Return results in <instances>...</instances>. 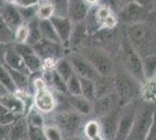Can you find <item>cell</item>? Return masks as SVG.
Instances as JSON below:
<instances>
[{
  "mask_svg": "<svg viewBox=\"0 0 156 140\" xmlns=\"http://www.w3.org/2000/svg\"><path fill=\"white\" fill-rule=\"evenodd\" d=\"M120 48V55H121V61L124 64L126 71L132 77H134L137 82L141 84L146 83L144 74H143V66H142V56L135 49L125 35L119 45Z\"/></svg>",
  "mask_w": 156,
  "mask_h": 140,
  "instance_id": "1",
  "label": "cell"
},
{
  "mask_svg": "<svg viewBox=\"0 0 156 140\" xmlns=\"http://www.w3.org/2000/svg\"><path fill=\"white\" fill-rule=\"evenodd\" d=\"M140 84L141 83L132 77L127 71L115 75L113 85L117 91L118 106L122 109L136 99L137 96L141 93Z\"/></svg>",
  "mask_w": 156,
  "mask_h": 140,
  "instance_id": "2",
  "label": "cell"
},
{
  "mask_svg": "<svg viewBox=\"0 0 156 140\" xmlns=\"http://www.w3.org/2000/svg\"><path fill=\"white\" fill-rule=\"evenodd\" d=\"M79 53H82L89 60L98 74L103 77H112L114 75V64L111 57L104 50L96 47L85 46L80 48Z\"/></svg>",
  "mask_w": 156,
  "mask_h": 140,
  "instance_id": "3",
  "label": "cell"
},
{
  "mask_svg": "<svg viewBox=\"0 0 156 140\" xmlns=\"http://www.w3.org/2000/svg\"><path fill=\"white\" fill-rule=\"evenodd\" d=\"M32 47L43 61V68L48 63H50L52 67H55V63L59 59L66 56L68 53L70 52L68 50L69 47L63 45L62 42H55V41L46 40V39H42L40 42Z\"/></svg>",
  "mask_w": 156,
  "mask_h": 140,
  "instance_id": "4",
  "label": "cell"
},
{
  "mask_svg": "<svg viewBox=\"0 0 156 140\" xmlns=\"http://www.w3.org/2000/svg\"><path fill=\"white\" fill-rule=\"evenodd\" d=\"M154 113H155V109L153 107H143L140 111L136 110L133 128L127 140H144L151 125Z\"/></svg>",
  "mask_w": 156,
  "mask_h": 140,
  "instance_id": "5",
  "label": "cell"
},
{
  "mask_svg": "<svg viewBox=\"0 0 156 140\" xmlns=\"http://www.w3.org/2000/svg\"><path fill=\"white\" fill-rule=\"evenodd\" d=\"M52 121L63 131L64 134H69L70 137H73V135H76L78 130L80 128L82 114L77 113L73 110L61 111V112L54 114Z\"/></svg>",
  "mask_w": 156,
  "mask_h": 140,
  "instance_id": "6",
  "label": "cell"
},
{
  "mask_svg": "<svg viewBox=\"0 0 156 140\" xmlns=\"http://www.w3.org/2000/svg\"><path fill=\"white\" fill-rule=\"evenodd\" d=\"M117 15L119 21L129 26V25H134L139 22H144V20L148 16V9L147 7L132 0L129 2L125 4L124 7L118 12Z\"/></svg>",
  "mask_w": 156,
  "mask_h": 140,
  "instance_id": "7",
  "label": "cell"
},
{
  "mask_svg": "<svg viewBox=\"0 0 156 140\" xmlns=\"http://www.w3.org/2000/svg\"><path fill=\"white\" fill-rule=\"evenodd\" d=\"M66 56H68L69 61L71 62L75 74L78 75L79 77H85V78H90L93 81H97L100 77H103L98 74L97 70L93 68V66L82 53L70 50Z\"/></svg>",
  "mask_w": 156,
  "mask_h": 140,
  "instance_id": "8",
  "label": "cell"
},
{
  "mask_svg": "<svg viewBox=\"0 0 156 140\" xmlns=\"http://www.w3.org/2000/svg\"><path fill=\"white\" fill-rule=\"evenodd\" d=\"M13 46L15 50L21 55L30 75L37 74L41 70H43V61L36 54L32 46H29L28 43H14Z\"/></svg>",
  "mask_w": 156,
  "mask_h": 140,
  "instance_id": "9",
  "label": "cell"
},
{
  "mask_svg": "<svg viewBox=\"0 0 156 140\" xmlns=\"http://www.w3.org/2000/svg\"><path fill=\"white\" fill-rule=\"evenodd\" d=\"M130 106H132V103L128 104V107H122L124 111L121 112V114H119L118 128L114 140H127L129 137L134 120H135V114H136V109Z\"/></svg>",
  "mask_w": 156,
  "mask_h": 140,
  "instance_id": "10",
  "label": "cell"
},
{
  "mask_svg": "<svg viewBox=\"0 0 156 140\" xmlns=\"http://www.w3.org/2000/svg\"><path fill=\"white\" fill-rule=\"evenodd\" d=\"M33 105L42 113H50L57 106V99L47 87L36 90L33 97Z\"/></svg>",
  "mask_w": 156,
  "mask_h": 140,
  "instance_id": "11",
  "label": "cell"
},
{
  "mask_svg": "<svg viewBox=\"0 0 156 140\" xmlns=\"http://www.w3.org/2000/svg\"><path fill=\"white\" fill-rule=\"evenodd\" d=\"M126 36L129 40V42L135 47L137 52L141 47L147 45V41L149 40V29L144 25V22H139L134 25L127 26Z\"/></svg>",
  "mask_w": 156,
  "mask_h": 140,
  "instance_id": "12",
  "label": "cell"
},
{
  "mask_svg": "<svg viewBox=\"0 0 156 140\" xmlns=\"http://www.w3.org/2000/svg\"><path fill=\"white\" fill-rule=\"evenodd\" d=\"M50 20H51L52 25L55 27L56 33L58 35L59 41L68 47L75 22L69 16H59V15H54Z\"/></svg>",
  "mask_w": 156,
  "mask_h": 140,
  "instance_id": "13",
  "label": "cell"
},
{
  "mask_svg": "<svg viewBox=\"0 0 156 140\" xmlns=\"http://www.w3.org/2000/svg\"><path fill=\"white\" fill-rule=\"evenodd\" d=\"M0 103L18 116H23L28 112V107L25 100L16 92H7L0 97Z\"/></svg>",
  "mask_w": 156,
  "mask_h": 140,
  "instance_id": "14",
  "label": "cell"
},
{
  "mask_svg": "<svg viewBox=\"0 0 156 140\" xmlns=\"http://www.w3.org/2000/svg\"><path fill=\"white\" fill-rule=\"evenodd\" d=\"M0 18L5 21L7 23V26H9L13 31H15L18 27L21 26L25 22L22 15L20 13L19 8L14 4L7 2V1H5V5H4Z\"/></svg>",
  "mask_w": 156,
  "mask_h": 140,
  "instance_id": "15",
  "label": "cell"
},
{
  "mask_svg": "<svg viewBox=\"0 0 156 140\" xmlns=\"http://www.w3.org/2000/svg\"><path fill=\"white\" fill-rule=\"evenodd\" d=\"M91 7L87 5L85 0H69L68 6V16L73 22L84 21Z\"/></svg>",
  "mask_w": 156,
  "mask_h": 140,
  "instance_id": "16",
  "label": "cell"
},
{
  "mask_svg": "<svg viewBox=\"0 0 156 140\" xmlns=\"http://www.w3.org/2000/svg\"><path fill=\"white\" fill-rule=\"evenodd\" d=\"M115 99L118 100V98H115L112 93L105 95V96H101V97H97L93 102V111H94V113L99 116L100 118L112 113L113 109H114Z\"/></svg>",
  "mask_w": 156,
  "mask_h": 140,
  "instance_id": "17",
  "label": "cell"
},
{
  "mask_svg": "<svg viewBox=\"0 0 156 140\" xmlns=\"http://www.w3.org/2000/svg\"><path fill=\"white\" fill-rule=\"evenodd\" d=\"M69 105L73 111L82 116H87L93 111V102L85 98L82 95H68Z\"/></svg>",
  "mask_w": 156,
  "mask_h": 140,
  "instance_id": "18",
  "label": "cell"
},
{
  "mask_svg": "<svg viewBox=\"0 0 156 140\" xmlns=\"http://www.w3.org/2000/svg\"><path fill=\"white\" fill-rule=\"evenodd\" d=\"M118 121H119V116L114 112L107 114L100 119L101 135L106 140H114L118 128Z\"/></svg>",
  "mask_w": 156,
  "mask_h": 140,
  "instance_id": "19",
  "label": "cell"
},
{
  "mask_svg": "<svg viewBox=\"0 0 156 140\" xmlns=\"http://www.w3.org/2000/svg\"><path fill=\"white\" fill-rule=\"evenodd\" d=\"M28 121L26 116H20L18 119L9 126L8 139L9 140H23L28 138Z\"/></svg>",
  "mask_w": 156,
  "mask_h": 140,
  "instance_id": "20",
  "label": "cell"
},
{
  "mask_svg": "<svg viewBox=\"0 0 156 140\" xmlns=\"http://www.w3.org/2000/svg\"><path fill=\"white\" fill-rule=\"evenodd\" d=\"M4 63L6 64L7 67L12 68V69H15V70H19V71H22V73H26L28 75H30L29 70L27 69L26 64H25V62H23L22 57H21V55L15 50L13 45L8 46V48H7L6 55H5V62Z\"/></svg>",
  "mask_w": 156,
  "mask_h": 140,
  "instance_id": "21",
  "label": "cell"
},
{
  "mask_svg": "<svg viewBox=\"0 0 156 140\" xmlns=\"http://www.w3.org/2000/svg\"><path fill=\"white\" fill-rule=\"evenodd\" d=\"M89 36V31L85 21H80V22H75L73 25V29H72V34L70 41L68 43V47H79L82 46V43L85 41V39Z\"/></svg>",
  "mask_w": 156,
  "mask_h": 140,
  "instance_id": "22",
  "label": "cell"
},
{
  "mask_svg": "<svg viewBox=\"0 0 156 140\" xmlns=\"http://www.w3.org/2000/svg\"><path fill=\"white\" fill-rule=\"evenodd\" d=\"M6 66V64H5ZM7 70L9 73V76L13 81L14 85L16 88V91H27L29 88V80H30V75L26 73H22L19 70H15L12 68L7 67Z\"/></svg>",
  "mask_w": 156,
  "mask_h": 140,
  "instance_id": "23",
  "label": "cell"
},
{
  "mask_svg": "<svg viewBox=\"0 0 156 140\" xmlns=\"http://www.w3.org/2000/svg\"><path fill=\"white\" fill-rule=\"evenodd\" d=\"M54 69L56 70V73L58 74L59 76H61L65 82L69 80L72 75H75L73 67H72L71 62H70L69 59H68V56H64V57L59 59V60L55 63Z\"/></svg>",
  "mask_w": 156,
  "mask_h": 140,
  "instance_id": "24",
  "label": "cell"
},
{
  "mask_svg": "<svg viewBox=\"0 0 156 140\" xmlns=\"http://www.w3.org/2000/svg\"><path fill=\"white\" fill-rule=\"evenodd\" d=\"M143 74L146 82L156 77V54H148L142 57Z\"/></svg>",
  "mask_w": 156,
  "mask_h": 140,
  "instance_id": "25",
  "label": "cell"
},
{
  "mask_svg": "<svg viewBox=\"0 0 156 140\" xmlns=\"http://www.w3.org/2000/svg\"><path fill=\"white\" fill-rule=\"evenodd\" d=\"M44 80L50 81V85H51L57 92L62 93V95H68V89H66V82H65L58 74L56 73V70L52 68L50 71L48 73L47 76H43Z\"/></svg>",
  "mask_w": 156,
  "mask_h": 140,
  "instance_id": "26",
  "label": "cell"
},
{
  "mask_svg": "<svg viewBox=\"0 0 156 140\" xmlns=\"http://www.w3.org/2000/svg\"><path fill=\"white\" fill-rule=\"evenodd\" d=\"M27 25H28V39H27V43L29 46H34V45H36L37 42H40L43 39L42 34H41V31H40L39 19L35 18L33 20L28 21Z\"/></svg>",
  "mask_w": 156,
  "mask_h": 140,
  "instance_id": "27",
  "label": "cell"
},
{
  "mask_svg": "<svg viewBox=\"0 0 156 140\" xmlns=\"http://www.w3.org/2000/svg\"><path fill=\"white\" fill-rule=\"evenodd\" d=\"M39 26L43 39L55 41V42H61L58 39V35H57L56 31H55V27H54L50 19L49 20H39Z\"/></svg>",
  "mask_w": 156,
  "mask_h": 140,
  "instance_id": "28",
  "label": "cell"
},
{
  "mask_svg": "<svg viewBox=\"0 0 156 140\" xmlns=\"http://www.w3.org/2000/svg\"><path fill=\"white\" fill-rule=\"evenodd\" d=\"M0 42L7 46L15 43V31H13L7 23L0 18Z\"/></svg>",
  "mask_w": 156,
  "mask_h": 140,
  "instance_id": "29",
  "label": "cell"
},
{
  "mask_svg": "<svg viewBox=\"0 0 156 140\" xmlns=\"http://www.w3.org/2000/svg\"><path fill=\"white\" fill-rule=\"evenodd\" d=\"M80 85H82V96L87 98L91 102H94L97 98V92H96V82L90 78L80 77Z\"/></svg>",
  "mask_w": 156,
  "mask_h": 140,
  "instance_id": "30",
  "label": "cell"
},
{
  "mask_svg": "<svg viewBox=\"0 0 156 140\" xmlns=\"http://www.w3.org/2000/svg\"><path fill=\"white\" fill-rule=\"evenodd\" d=\"M55 15V9L49 0L41 1L36 8V18L39 20H49Z\"/></svg>",
  "mask_w": 156,
  "mask_h": 140,
  "instance_id": "31",
  "label": "cell"
},
{
  "mask_svg": "<svg viewBox=\"0 0 156 140\" xmlns=\"http://www.w3.org/2000/svg\"><path fill=\"white\" fill-rule=\"evenodd\" d=\"M83 133L84 137L87 140H92L101 135V127H100V121L98 120H89L83 127Z\"/></svg>",
  "mask_w": 156,
  "mask_h": 140,
  "instance_id": "32",
  "label": "cell"
},
{
  "mask_svg": "<svg viewBox=\"0 0 156 140\" xmlns=\"http://www.w3.org/2000/svg\"><path fill=\"white\" fill-rule=\"evenodd\" d=\"M0 83L6 88L9 92H16V88L9 76L6 66H5V63H1V62H0Z\"/></svg>",
  "mask_w": 156,
  "mask_h": 140,
  "instance_id": "33",
  "label": "cell"
},
{
  "mask_svg": "<svg viewBox=\"0 0 156 140\" xmlns=\"http://www.w3.org/2000/svg\"><path fill=\"white\" fill-rule=\"evenodd\" d=\"M44 133L48 140H64V133L56 124H44Z\"/></svg>",
  "mask_w": 156,
  "mask_h": 140,
  "instance_id": "34",
  "label": "cell"
},
{
  "mask_svg": "<svg viewBox=\"0 0 156 140\" xmlns=\"http://www.w3.org/2000/svg\"><path fill=\"white\" fill-rule=\"evenodd\" d=\"M27 121L29 125H34V126H44V119L42 117V112H40L37 109H35L33 105L29 111L26 114Z\"/></svg>",
  "mask_w": 156,
  "mask_h": 140,
  "instance_id": "35",
  "label": "cell"
},
{
  "mask_svg": "<svg viewBox=\"0 0 156 140\" xmlns=\"http://www.w3.org/2000/svg\"><path fill=\"white\" fill-rule=\"evenodd\" d=\"M20 116L15 114L11 110H8L0 103V124L1 125H12Z\"/></svg>",
  "mask_w": 156,
  "mask_h": 140,
  "instance_id": "36",
  "label": "cell"
},
{
  "mask_svg": "<svg viewBox=\"0 0 156 140\" xmlns=\"http://www.w3.org/2000/svg\"><path fill=\"white\" fill-rule=\"evenodd\" d=\"M66 89L68 95H82V85H80V77L78 75H72L66 81Z\"/></svg>",
  "mask_w": 156,
  "mask_h": 140,
  "instance_id": "37",
  "label": "cell"
},
{
  "mask_svg": "<svg viewBox=\"0 0 156 140\" xmlns=\"http://www.w3.org/2000/svg\"><path fill=\"white\" fill-rule=\"evenodd\" d=\"M54 6L55 15L59 16H68V6L69 0H49Z\"/></svg>",
  "mask_w": 156,
  "mask_h": 140,
  "instance_id": "38",
  "label": "cell"
},
{
  "mask_svg": "<svg viewBox=\"0 0 156 140\" xmlns=\"http://www.w3.org/2000/svg\"><path fill=\"white\" fill-rule=\"evenodd\" d=\"M29 125V124H28ZM28 139L29 140H48L44 133L43 126H34L29 125L28 127Z\"/></svg>",
  "mask_w": 156,
  "mask_h": 140,
  "instance_id": "39",
  "label": "cell"
},
{
  "mask_svg": "<svg viewBox=\"0 0 156 140\" xmlns=\"http://www.w3.org/2000/svg\"><path fill=\"white\" fill-rule=\"evenodd\" d=\"M28 39V25L23 22L15 29V43H27Z\"/></svg>",
  "mask_w": 156,
  "mask_h": 140,
  "instance_id": "40",
  "label": "cell"
},
{
  "mask_svg": "<svg viewBox=\"0 0 156 140\" xmlns=\"http://www.w3.org/2000/svg\"><path fill=\"white\" fill-rule=\"evenodd\" d=\"M99 5L110 8L112 12L118 14V12L124 7V2L121 0H99Z\"/></svg>",
  "mask_w": 156,
  "mask_h": 140,
  "instance_id": "41",
  "label": "cell"
},
{
  "mask_svg": "<svg viewBox=\"0 0 156 140\" xmlns=\"http://www.w3.org/2000/svg\"><path fill=\"white\" fill-rule=\"evenodd\" d=\"M20 11V13L22 15L25 22L33 20L36 18V8L37 6H33V7H18Z\"/></svg>",
  "mask_w": 156,
  "mask_h": 140,
  "instance_id": "42",
  "label": "cell"
},
{
  "mask_svg": "<svg viewBox=\"0 0 156 140\" xmlns=\"http://www.w3.org/2000/svg\"><path fill=\"white\" fill-rule=\"evenodd\" d=\"M40 2V0H14V5L16 7H33L37 6Z\"/></svg>",
  "mask_w": 156,
  "mask_h": 140,
  "instance_id": "43",
  "label": "cell"
},
{
  "mask_svg": "<svg viewBox=\"0 0 156 140\" xmlns=\"http://www.w3.org/2000/svg\"><path fill=\"white\" fill-rule=\"evenodd\" d=\"M144 140H156V110L155 113H154L153 121H151V125H150L149 130H148V133L146 135Z\"/></svg>",
  "mask_w": 156,
  "mask_h": 140,
  "instance_id": "44",
  "label": "cell"
},
{
  "mask_svg": "<svg viewBox=\"0 0 156 140\" xmlns=\"http://www.w3.org/2000/svg\"><path fill=\"white\" fill-rule=\"evenodd\" d=\"M9 126H11V125H1V124H0V140L8 139Z\"/></svg>",
  "mask_w": 156,
  "mask_h": 140,
  "instance_id": "45",
  "label": "cell"
},
{
  "mask_svg": "<svg viewBox=\"0 0 156 140\" xmlns=\"http://www.w3.org/2000/svg\"><path fill=\"white\" fill-rule=\"evenodd\" d=\"M7 48H8L7 45H4L2 42H0V62L1 63L5 62V55H6Z\"/></svg>",
  "mask_w": 156,
  "mask_h": 140,
  "instance_id": "46",
  "label": "cell"
},
{
  "mask_svg": "<svg viewBox=\"0 0 156 140\" xmlns=\"http://www.w3.org/2000/svg\"><path fill=\"white\" fill-rule=\"evenodd\" d=\"M134 1L139 2V4H140V5H142V6L147 7L148 5L151 4V1H153V0H134Z\"/></svg>",
  "mask_w": 156,
  "mask_h": 140,
  "instance_id": "47",
  "label": "cell"
},
{
  "mask_svg": "<svg viewBox=\"0 0 156 140\" xmlns=\"http://www.w3.org/2000/svg\"><path fill=\"white\" fill-rule=\"evenodd\" d=\"M85 1L87 2V5L90 7L98 6V5H99V0H85Z\"/></svg>",
  "mask_w": 156,
  "mask_h": 140,
  "instance_id": "48",
  "label": "cell"
},
{
  "mask_svg": "<svg viewBox=\"0 0 156 140\" xmlns=\"http://www.w3.org/2000/svg\"><path fill=\"white\" fill-rule=\"evenodd\" d=\"M7 92H9V91H8V90L4 87L1 83H0V97H1V96H4V95H6Z\"/></svg>",
  "mask_w": 156,
  "mask_h": 140,
  "instance_id": "49",
  "label": "cell"
},
{
  "mask_svg": "<svg viewBox=\"0 0 156 140\" xmlns=\"http://www.w3.org/2000/svg\"><path fill=\"white\" fill-rule=\"evenodd\" d=\"M4 5H5V0H0V16H1V12H2Z\"/></svg>",
  "mask_w": 156,
  "mask_h": 140,
  "instance_id": "50",
  "label": "cell"
},
{
  "mask_svg": "<svg viewBox=\"0 0 156 140\" xmlns=\"http://www.w3.org/2000/svg\"><path fill=\"white\" fill-rule=\"evenodd\" d=\"M92 140H106V139H105L103 135H99V137H97V138H94V139H92Z\"/></svg>",
  "mask_w": 156,
  "mask_h": 140,
  "instance_id": "51",
  "label": "cell"
},
{
  "mask_svg": "<svg viewBox=\"0 0 156 140\" xmlns=\"http://www.w3.org/2000/svg\"><path fill=\"white\" fill-rule=\"evenodd\" d=\"M68 140H83V139H80V138H75V135H73V137H71L70 139H68Z\"/></svg>",
  "mask_w": 156,
  "mask_h": 140,
  "instance_id": "52",
  "label": "cell"
},
{
  "mask_svg": "<svg viewBox=\"0 0 156 140\" xmlns=\"http://www.w3.org/2000/svg\"><path fill=\"white\" fill-rule=\"evenodd\" d=\"M124 4H127V2H129V1H132V0H121Z\"/></svg>",
  "mask_w": 156,
  "mask_h": 140,
  "instance_id": "53",
  "label": "cell"
},
{
  "mask_svg": "<svg viewBox=\"0 0 156 140\" xmlns=\"http://www.w3.org/2000/svg\"><path fill=\"white\" fill-rule=\"evenodd\" d=\"M23 140H29V139H28V138H27V139H23Z\"/></svg>",
  "mask_w": 156,
  "mask_h": 140,
  "instance_id": "54",
  "label": "cell"
},
{
  "mask_svg": "<svg viewBox=\"0 0 156 140\" xmlns=\"http://www.w3.org/2000/svg\"><path fill=\"white\" fill-rule=\"evenodd\" d=\"M40 1H44V0H40Z\"/></svg>",
  "mask_w": 156,
  "mask_h": 140,
  "instance_id": "55",
  "label": "cell"
},
{
  "mask_svg": "<svg viewBox=\"0 0 156 140\" xmlns=\"http://www.w3.org/2000/svg\"><path fill=\"white\" fill-rule=\"evenodd\" d=\"M4 140H9V139H4Z\"/></svg>",
  "mask_w": 156,
  "mask_h": 140,
  "instance_id": "56",
  "label": "cell"
},
{
  "mask_svg": "<svg viewBox=\"0 0 156 140\" xmlns=\"http://www.w3.org/2000/svg\"><path fill=\"white\" fill-rule=\"evenodd\" d=\"M155 80H156V77H155Z\"/></svg>",
  "mask_w": 156,
  "mask_h": 140,
  "instance_id": "57",
  "label": "cell"
},
{
  "mask_svg": "<svg viewBox=\"0 0 156 140\" xmlns=\"http://www.w3.org/2000/svg\"><path fill=\"white\" fill-rule=\"evenodd\" d=\"M155 110H156V109H155Z\"/></svg>",
  "mask_w": 156,
  "mask_h": 140,
  "instance_id": "58",
  "label": "cell"
}]
</instances>
